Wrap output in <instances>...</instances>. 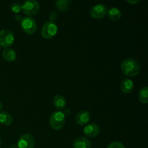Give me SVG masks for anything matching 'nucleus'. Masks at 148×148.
<instances>
[{
	"mask_svg": "<svg viewBox=\"0 0 148 148\" xmlns=\"http://www.w3.org/2000/svg\"><path fill=\"white\" fill-rule=\"evenodd\" d=\"M100 131H101V130H100L99 126L96 124H94V123L87 125L83 130L85 135L86 137H90V138L96 137L100 134Z\"/></svg>",
	"mask_w": 148,
	"mask_h": 148,
	"instance_id": "1a4fd4ad",
	"label": "nucleus"
},
{
	"mask_svg": "<svg viewBox=\"0 0 148 148\" xmlns=\"http://www.w3.org/2000/svg\"><path fill=\"white\" fill-rule=\"evenodd\" d=\"M40 10L38 2L36 0H27L22 4V11L27 15H35Z\"/></svg>",
	"mask_w": 148,
	"mask_h": 148,
	"instance_id": "39448f33",
	"label": "nucleus"
},
{
	"mask_svg": "<svg viewBox=\"0 0 148 148\" xmlns=\"http://www.w3.org/2000/svg\"><path fill=\"white\" fill-rule=\"evenodd\" d=\"M57 18L58 14L56 12H51L50 14H49V19H50L51 22L54 23V22L57 20Z\"/></svg>",
	"mask_w": 148,
	"mask_h": 148,
	"instance_id": "412c9836",
	"label": "nucleus"
},
{
	"mask_svg": "<svg viewBox=\"0 0 148 148\" xmlns=\"http://www.w3.org/2000/svg\"><path fill=\"white\" fill-rule=\"evenodd\" d=\"M13 118L11 114L6 111H2L0 113V123L4 126L11 125L12 124Z\"/></svg>",
	"mask_w": 148,
	"mask_h": 148,
	"instance_id": "2eb2a0df",
	"label": "nucleus"
},
{
	"mask_svg": "<svg viewBox=\"0 0 148 148\" xmlns=\"http://www.w3.org/2000/svg\"><path fill=\"white\" fill-rule=\"evenodd\" d=\"M90 119V115L88 111L82 110L80 111L76 116V123L79 126H83L86 124Z\"/></svg>",
	"mask_w": 148,
	"mask_h": 148,
	"instance_id": "9d476101",
	"label": "nucleus"
},
{
	"mask_svg": "<svg viewBox=\"0 0 148 148\" xmlns=\"http://www.w3.org/2000/svg\"><path fill=\"white\" fill-rule=\"evenodd\" d=\"M14 18H15V20H17V21H21L23 17H22V16L20 15V14H17V15H15Z\"/></svg>",
	"mask_w": 148,
	"mask_h": 148,
	"instance_id": "4be33fe9",
	"label": "nucleus"
},
{
	"mask_svg": "<svg viewBox=\"0 0 148 148\" xmlns=\"http://www.w3.org/2000/svg\"><path fill=\"white\" fill-rule=\"evenodd\" d=\"M2 108H3V103H2V102H1V101H0V111L2 109Z\"/></svg>",
	"mask_w": 148,
	"mask_h": 148,
	"instance_id": "b1692460",
	"label": "nucleus"
},
{
	"mask_svg": "<svg viewBox=\"0 0 148 148\" xmlns=\"http://www.w3.org/2000/svg\"><path fill=\"white\" fill-rule=\"evenodd\" d=\"M121 70L127 77H134L137 76L140 71V66L138 62L134 59L128 58L121 62Z\"/></svg>",
	"mask_w": 148,
	"mask_h": 148,
	"instance_id": "f257e3e1",
	"label": "nucleus"
},
{
	"mask_svg": "<svg viewBox=\"0 0 148 148\" xmlns=\"http://www.w3.org/2000/svg\"><path fill=\"white\" fill-rule=\"evenodd\" d=\"M108 148H126L125 146L122 144L121 143L118 141H115L111 143V144L108 145Z\"/></svg>",
	"mask_w": 148,
	"mask_h": 148,
	"instance_id": "aec40b11",
	"label": "nucleus"
},
{
	"mask_svg": "<svg viewBox=\"0 0 148 148\" xmlns=\"http://www.w3.org/2000/svg\"><path fill=\"white\" fill-rule=\"evenodd\" d=\"M108 13V9L104 4H98L91 8L90 14L94 19H102L106 17Z\"/></svg>",
	"mask_w": 148,
	"mask_h": 148,
	"instance_id": "0eeeda50",
	"label": "nucleus"
},
{
	"mask_svg": "<svg viewBox=\"0 0 148 148\" xmlns=\"http://www.w3.org/2000/svg\"><path fill=\"white\" fill-rule=\"evenodd\" d=\"M56 7L60 11H66L69 7V1L66 0H58L55 2Z\"/></svg>",
	"mask_w": 148,
	"mask_h": 148,
	"instance_id": "a211bd4d",
	"label": "nucleus"
},
{
	"mask_svg": "<svg viewBox=\"0 0 148 148\" xmlns=\"http://www.w3.org/2000/svg\"><path fill=\"white\" fill-rule=\"evenodd\" d=\"M108 17L111 20H118L121 18V12L119 9L116 8V7H112L108 10Z\"/></svg>",
	"mask_w": 148,
	"mask_h": 148,
	"instance_id": "dca6fc26",
	"label": "nucleus"
},
{
	"mask_svg": "<svg viewBox=\"0 0 148 148\" xmlns=\"http://www.w3.org/2000/svg\"><path fill=\"white\" fill-rule=\"evenodd\" d=\"M1 138H0V146H1Z\"/></svg>",
	"mask_w": 148,
	"mask_h": 148,
	"instance_id": "a878e982",
	"label": "nucleus"
},
{
	"mask_svg": "<svg viewBox=\"0 0 148 148\" xmlns=\"http://www.w3.org/2000/svg\"><path fill=\"white\" fill-rule=\"evenodd\" d=\"M134 83L130 79H126L122 81L121 84V90L124 93L129 94L133 90Z\"/></svg>",
	"mask_w": 148,
	"mask_h": 148,
	"instance_id": "ddd939ff",
	"label": "nucleus"
},
{
	"mask_svg": "<svg viewBox=\"0 0 148 148\" xmlns=\"http://www.w3.org/2000/svg\"><path fill=\"white\" fill-rule=\"evenodd\" d=\"M34 146L35 139L30 134L22 135L17 143V148H33Z\"/></svg>",
	"mask_w": 148,
	"mask_h": 148,
	"instance_id": "6e6552de",
	"label": "nucleus"
},
{
	"mask_svg": "<svg viewBox=\"0 0 148 148\" xmlns=\"http://www.w3.org/2000/svg\"><path fill=\"white\" fill-rule=\"evenodd\" d=\"M129 3L130 4H137L138 2H140V0H134V1H132V0H127Z\"/></svg>",
	"mask_w": 148,
	"mask_h": 148,
	"instance_id": "5701e85b",
	"label": "nucleus"
},
{
	"mask_svg": "<svg viewBox=\"0 0 148 148\" xmlns=\"http://www.w3.org/2000/svg\"><path fill=\"white\" fill-rule=\"evenodd\" d=\"M11 10L14 13H19L22 10V4L20 2H14L11 5Z\"/></svg>",
	"mask_w": 148,
	"mask_h": 148,
	"instance_id": "6ab92c4d",
	"label": "nucleus"
},
{
	"mask_svg": "<svg viewBox=\"0 0 148 148\" xmlns=\"http://www.w3.org/2000/svg\"><path fill=\"white\" fill-rule=\"evenodd\" d=\"M58 31V27L56 23L48 21L41 28V36L45 39H50L54 37Z\"/></svg>",
	"mask_w": 148,
	"mask_h": 148,
	"instance_id": "20e7f679",
	"label": "nucleus"
},
{
	"mask_svg": "<svg viewBox=\"0 0 148 148\" xmlns=\"http://www.w3.org/2000/svg\"><path fill=\"white\" fill-rule=\"evenodd\" d=\"M2 56L4 60L9 62H13L17 59V54L15 51L12 49H6L3 51Z\"/></svg>",
	"mask_w": 148,
	"mask_h": 148,
	"instance_id": "f8f14e48",
	"label": "nucleus"
},
{
	"mask_svg": "<svg viewBox=\"0 0 148 148\" xmlns=\"http://www.w3.org/2000/svg\"><path fill=\"white\" fill-rule=\"evenodd\" d=\"M66 99L61 95H55L53 98V105L57 109L62 110L66 106Z\"/></svg>",
	"mask_w": 148,
	"mask_h": 148,
	"instance_id": "4468645a",
	"label": "nucleus"
},
{
	"mask_svg": "<svg viewBox=\"0 0 148 148\" xmlns=\"http://www.w3.org/2000/svg\"><path fill=\"white\" fill-rule=\"evenodd\" d=\"M14 36L12 32L8 29H3L0 31V46L8 48L13 44Z\"/></svg>",
	"mask_w": 148,
	"mask_h": 148,
	"instance_id": "423d86ee",
	"label": "nucleus"
},
{
	"mask_svg": "<svg viewBox=\"0 0 148 148\" xmlns=\"http://www.w3.org/2000/svg\"><path fill=\"white\" fill-rule=\"evenodd\" d=\"M73 148H91V143L85 137H78L74 142Z\"/></svg>",
	"mask_w": 148,
	"mask_h": 148,
	"instance_id": "9b49d317",
	"label": "nucleus"
},
{
	"mask_svg": "<svg viewBox=\"0 0 148 148\" xmlns=\"http://www.w3.org/2000/svg\"><path fill=\"white\" fill-rule=\"evenodd\" d=\"M22 29L25 33L28 35H33L37 30V23L36 21L31 17H23L20 23Z\"/></svg>",
	"mask_w": 148,
	"mask_h": 148,
	"instance_id": "7ed1b4c3",
	"label": "nucleus"
},
{
	"mask_svg": "<svg viewBox=\"0 0 148 148\" xmlns=\"http://www.w3.org/2000/svg\"><path fill=\"white\" fill-rule=\"evenodd\" d=\"M66 122V117L62 111H55L51 115L49 118V124L54 130H59L62 129Z\"/></svg>",
	"mask_w": 148,
	"mask_h": 148,
	"instance_id": "f03ea898",
	"label": "nucleus"
},
{
	"mask_svg": "<svg viewBox=\"0 0 148 148\" xmlns=\"http://www.w3.org/2000/svg\"><path fill=\"white\" fill-rule=\"evenodd\" d=\"M139 100L143 104H147L148 103V88L144 86L140 89L139 92Z\"/></svg>",
	"mask_w": 148,
	"mask_h": 148,
	"instance_id": "f3484780",
	"label": "nucleus"
},
{
	"mask_svg": "<svg viewBox=\"0 0 148 148\" xmlns=\"http://www.w3.org/2000/svg\"><path fill=\"white\" fill-rule=\"evenodd\" d=\"M11 148H17V147H16L15 145H12V147H11Z\"/></svg>",
	"mask_w": 148,
	"mask_h": 148,
	"instance_id": "393cba45",
	"label": "nucleus"
}]
</instances>
